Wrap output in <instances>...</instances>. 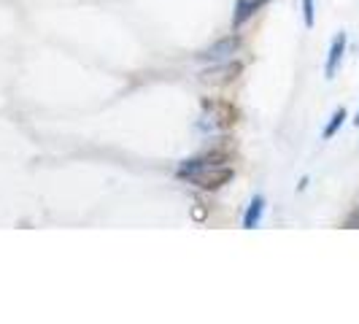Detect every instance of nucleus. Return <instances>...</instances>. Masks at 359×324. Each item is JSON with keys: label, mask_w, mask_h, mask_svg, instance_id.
<instances>
[{"label": "nucleus", "mask_w": 359, "mask_h": 324, "mask_svg": "<svg viewBox=\"0 0 359 324\" xmlns=\"http://www.w3.org/2000/svg\"><path fill=\"white\" fill-rule=\"evenodd\" d=\"M233 168H224V165H214V168H203L195 176H189V184H195L198 189H205V192H214V189H222L224 184L233 181Z\"/></svg>", "instance_id": "1"}, {"label": "nucleus", "mask_w": 359, "mask_h": 324, "mask_svg": "<svg viewBox=\"0 0 359 324\" xmlns=\"http://www.w3.org/2000/svg\"><path fill=\"white\" fill-rule=\"evenodd\" d=\"M241 36H230V38H222V41H216V43H211L205 52H200L198 57L203 60V62H222V60H230L238 49H241Z\"/></svg>", "instance_id": "2"}, {"label": "nucleus", "mask_w": 359, "mask_h": 324, "mask_svg": "<svg viewBox=\"0 0 359 324\" xmlns=\"http://www.w3.org/2000/svg\"><path fill=\"white\" fill-rule=\"evenodd\" d=\"M241 73H243V65L230 60V62H224V65H214V68L203 71L200 73V81H205V84H230Z\"/></svg>", "instance_id": "3"}, {"label": "nucleus", "mask_w": 359, "mask_h": 324, "mask_svg": "<svg viewBox=\"0 0 359 324\" xmlns=\"http://www.w3.org/2000/svg\"><path fill=\"white\" fill-rule=\"evenodd\" d=\"M208 111H214V119L219 127H233L238 122V108L227 100H216V103H205Z\"/></svg>", "instance_id": "4"}, {"label": "nucleus", "mask_w": 359, "mask_h": 324, "mask_svg": "<svg viewBox=\"0 0 359 324\" xmlns=\"http://www.w3.org/2000/svg\"><path fill=\"white\" fill-rule=\"evenodd\" d=\"M343 54H346V33H338L335 41H332V46H330L327 68H324L327 79H335V73H338V68H341V62H343Z\"/></svg>", "instance_id": "5"}, {"label": "nucleus", "mask_w": 359, "mask_h": 324, "mask_svg": "<svg viewBox=\"0 0 359 324\" xmlns=\"http://www.w3.org/2000/svg\"><path fill=\"white\" fill-rule=\"evenodd\" d=\"M268 0H238L235 3V17H233V27H241V25H246L249 19L265 6Z\"/></svg>", "instance_id": "6"}, {"label": "nucleus", "mask_w": 359, "mask_h": 324, "mask_svg": "<svg viewBox=\"0 0 359 324\" xmlns=\"http://www.w3.org/2000/svg\"><path fill=\"white\" fill-rule=\"evenodd\" d=\"M262 211H265V200L254 198L252 205H249V211H246V216H243V227H246V230H254V227L259 224V219H262Z\"/></svg>", "instance_id": "7"}, {"label": "nucleus", "mask_w": 359, "mask_h": 324, "mask_svg": "<svg viewBox=\"0 0 359 324\" xmlns=\"http://www.w3.org/2000/svg\"><path fill=\"white\" fill-rule=\"evenodd\" d=\"M343 119H346V111H343V108H338V111H335V116H332V122H330V125H327V130H324V138H332V135L341 130Z\"/></svg>", "instance_id": "8"}, {"label": "nucleus", "mask_w": 359, "mask_h": 324, "mask_svg": "<svg viewBox=\"0 0 359 324\" xmlns=\"http://www.w3.org/2000/svg\"><path fill=\"white\" fill-rule=\"evenodd\" d=\"M303 19H306L308 27H313V22H316V11H313V0H303Z\"/></svg>", "instance_id": "9"}, {"label": "nucleus", "mask_w": 359, "mask_h": 324, "mask_svg": "<svg viewBox=\"0 0 359 324\" xmlns=\"http://www.w3.org/2000/svg\"><path fill=\"white\" fill-rule=\"evenodd\" d=\"M343 227H348V230H359V208H354L351 214L346 216V222H343Z\"/></svg>", "instance_id": "10"}, {"label": "nucleus", "mask_w": 359, "mask_h": 324, "mask_svg": "<svg viewBox=\"0 0 359 324\" xmlns=\"http://www.w3.org/2000/svg\"><path fill=\"white\" fill-rule=\"evenodd\" d=\"M354 122H357V125H359V114H357V119H354Z\"/></svg>", "instance_id": "11"}]
</instances>
